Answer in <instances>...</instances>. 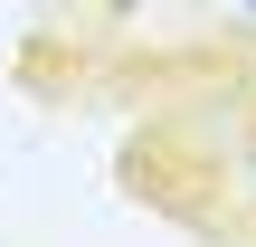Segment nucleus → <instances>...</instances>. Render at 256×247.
Masks as SVG:
<instances>
[{"instance_id":"1","label":"nucleus","mask_w":256,"mask_h":247,"mask_svg":"<svg viewBox=\"0 0 256 247\" xmlns=\"http://www.w3.org/2000/svg\"><path fill=\"white\" fill-rule=\"evenodd\" d=\"M247 10H256V0H247Z\"/></svg>"}]
</instances>
